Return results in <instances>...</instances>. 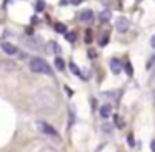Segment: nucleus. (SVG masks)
<instances>
[{
  "instance_id": "nucleus-10",
  "label": "nucleus",
  "mask_w": 155,
  "mask_h": 152,
  "mask_svg": "<svg viewBox=\"0 0 155 152\" xmlns=\"http://www.w3.org/2000/svg\"><path fill=\"white\" fill-rule=\"evenodd\" d=\"M114 119H115V125H117L118 129H124V127H125V120L120 117V115H115Z\"/></svg>"
},
{
  "instance_id": "nucleus-1",
  "label": "nucleus",
  "mask_w": 155,
  "mask_h": 152,
  "mask_svg": "<svg viewBox=\"0 0 155 152\" xmlns=\"http://www.w3.org/2000/svg\"><path fill=\"white\" fill-rule=\"evenodd\" d=\"M34 104H35V107L40 109V110H54V109L57 107L58 100H57V95H55V92L52 90V89L44 87V89L35 92Z\"/></svg>"
},
{
  "instance_id": "nucleus-8",
  "label": "nucleus",
  "mask_w": 155,
  "mask_h": 152,
  "mask_svg": "<svg viewBox=\"0 0 155 152\" xmlns=\"http://www.w3.org/2000/svg\"><path fill=\"white\" fill-rule=\"evenodd\" d=\"M110 114H112V105L110 104H105V105H102V107H100V115L104 119H108V117H110Z\"/></svg>"
},
{
  "instance_id": "nucleus-12",
  "label": "nucleus",
  "mask_w": 155,
  "mask_h": 152,
  "mask_svg": "<svg viewBox=\"0 0 155 152\" xmlns=\"http://www.w3.org/2000/svg\"><path fill=\"white\" fill-rule=\"evenodd\" d=\"M55 30H57L58 34H67V29H65L64 24H57L55 25Z\"/></svg>"
},
{
  "instance_id": "nucleus-13",
  "label": "nucleus",
  "mask_w": 155,
  "mask_h": 152,
  "mask_svg": "<svg viewBox=\"0 0 155 152\" xmlns=\"http://www.w3.org/2000/svg\"><path fill=\"white\" fill-rule=\"evenodd\" d=\"M65 37H67V40H68V42H75L77 35H75V32H67V34H65Z\"/></svg>"
},
{
  "instance_id": "nucleus-3",
  "label": "nucleus",
  "mask_w": 155,
  "mask_h": 152,
  "mask_svg": "<svg viewBox=\"0 0 155 152\" xmlns=\"http://www.w3.org/2000/svg\"><path fill=\"white\" fill-rule=\"evenodd\" d=\"M37 127L40 129V132H44L45 135H50V137H57V139H58V132L55 130V129L52 127L50 124H47V122L38 120V122H37Z\"/></svg>"
},
{
  "instance_id": "nucleus-21",
  "label": "nucleus",
  "mask_w": 155,
  "mask_h": 152,
  "mask_svg": "<svg viewBox=\"0 0 155 152\" xmlns=\"http://www.w3.org/2000/svg\"><path fill=\"white\" fill-rule=\"evenodd\" d=\"M150 47L155 49V35H152V37H150Z\"/></svg>"
},
{
  "instance_id": "nucleus-6",
  "label": "nucleus",
  "mask_w": 155,
  "mask_h": 152,
  "mask_svg": "<svg viewBox=\"0 0 155 152\" xmlns=\"http://www.w3.org/2000/svg\"><path fill=\"white\" fill-rule=\"evenodd\" d=\"M110 69H112V72H114V74H120L122 62L118 60V59H112V60H110Z\"/></svg>"
},
{
  "instance_id": "nucleus-4",
  "label": "nucleus",
  "mask_w": 155,
  "mask_h": 152,
  "mask_svg": "<svg viewBox=\"0 0 155 152\" xmlns=\"http://www.w3.org/2000/svg\"><path fill=\"white\" fill-rule=\"evenodd\" d=\"M115 27H117V30L120 32V34H124V32H127L128 29H130V20H128L127 17H118L117 20H115Z\"/></svg>"
},
{
  "instance_id": "nucleus-7",
  "label": "nucleus",
  "mask_w": 155,
  "mask_h": 152,
  "mask_svg": "<svg viewBox=\"0 0 155 152\" xmlns=\"http://www.w3.org/2000/svg\"><path fill=\"white\" fill-rule=\"evenodd\" d=\"M78 17H80L82 22H87V24H88V22L94 20V12H92V10H84V12H80Z\"/></svg>"
},
{
  "instance_id": "nucleus-26",
  "label": "nucleus",
  "mask_w": 155,
  "mask_h": 152,
  "mask_svg": "<svg viewBox=\"0 0 155 152\" xmlns=\"http://www.w3.org/2000/svg\"><path fill=\"white\" fill-rule=\"evenodd\" d=\"M152 99H153V104H155V89H153V92H152Z\"/></svg>"
},
{
  "instance_id": "nucleus-15",
  "label": "nucleus",
  "mask_w": 155,
  "mask_h": 152,
  "mask_svg": "<svg viewBox=\"0 0 155 152\" xmlns=\"http://www.w3.org/2000/svg\"><path fill=\"white\" fill-rule=\"evenodd\" d=\"M108 19H110V12H102L100 14V20L102 22H107Z\"/></svg>"
},
{
  "instance_id": "nucleus-5",
  "label": "nucleus",
  "mask_w": 155,
  "mask_h": 152,
  "mask_svg": "<svg viewBox=\"0 0 155 152\" xmlns=\"http://www.w3.org/2000/svg\"><path fill=\"white\" fill-rule=\"evenodd\" d=\"M0 47H2V50H4L7 55H15L18 52L17 47H15L14 44H8V42H2V45H0Z\"/></svg>"
},
{
  "instance_id": "nucleus-19",
  "label": "nucleus",
  "mask_w": 155,
  "mask_h": 152,
  "mask_svg": "<svg viewBox=\"0 0 155 152\" xmlns=\"http://www.w3.org/2000/svg\"><path fill=\"white\" fill-rule=\"evenodd\" d=\"M40 152H57V150H55L54 147H44V149H42Z\"/></svg>"
},
{
  "instance_id": "nucleus-16",
  "label": "nucleus",
  "mask_w": 155,
  "mask_h": 152,
  "mask_svg": "<svg viewBox=\"0 0 155 152\" xmlns=\"http://www.w3.org/2000/svg\"><path fill=\"white\" fill-rule=\"evenodd\" d=\"M125 72H127L128 75L134 74V70H132V64H130V62H125Z\"/></svg>"
},
{
  "instance_id": "nucleus-27",
  "label": "nucleus",
  "mask_w": 155,
  "mask_h": 152,
  "mask_svg": "<svg viewBox=\"0 0 155 152\" xmlns=\"http://www.w3.org/2000/svg\"><path fill=\"white\" fill-rule=\"evenodd\" d=\"M137 2H142V0H137Z\"/></svg>"
},
{
  "instance_id": "nucleus-11",
  "label": "nucleus",
  "mask_w": 155,
  "mask_h": 152,
  "mask_svg": "<svg viewBox=\"0 0 155 152\" xmlns=\"http://www.w3.org/2000/svg\"><path fill=\"white\" fill-rule=\"evenodd\" d=\"M55 67H57L58 70H64V69H65V64H64V60H62L60 57L55 59Z\"/></svg>"
},
{
  "instance_id": "nucleus-17",
  "label": "nucleus",
  "mask_w": 155,
  "mask_h": 152,
  "mask_svg": "<svg viewBox=\"0 0 155 152\" xmlns=\"http://www.w3.org/2000/svg\"><path fill=\"white\" fill-rule=\"evenodd\" d=\"M70 69H72V72H74V74L80 75V72H78V69H77V65H75V64H70Z\"/></svg>"
},
{
  "instance_id": "nucleus-24",
  "label": "nucleus",
  "mask_w": 155,
  "mask_h": 152,
  "mask_svg": "<svg viewBox=\"0 0 155 152\" xmlns=\"http://www.w3.org/2000/svg\"><path fill=\"white\" fill-rule=\"evenodd\" d=\"M80 2H82V0H72V4H74V5H78Z\"/></svg>"
},
{
  "instance_id": "nucleus-14",
  "label": "nucleus",
  "mask_w": 155,
  "mask_h": 152,
  "mask_svg": "<svg viewBox=\"0 0 155 152\" xmlns=\"http://www.w3.org/2000/svg\"><path fill=\"white\" fill-rule=\"evenodd\" d=\"M35 8H37V12H42L45 8V2H44V0H38L37 5H35Z\"/></svg>"
},
{
  "instance_id": "nucleus-2",
  "label": "nucleus",
  "mask_w": 155,
  "mask_h": 152,
  "mask_svg": "<svg viewBox=\"0 0 155 152\" xmlns=\"http://www.w3.org/2000/svg\"><path fill=\"white\" fill-rule=\"evenodd\" d=\"M30 70L35 72V74H45V75H50L52 74V69L44 59H38V57H34L30 59Z\"/></svg>"
},
{
  "instance_id": "nucleus-23",
  "label": "nucleus",
  "mask_w": 155,
  "mask_h": 152,
  "mask_svg": "<svg viewBox=\"0 0 155 152\" xmlns=\"http://www.w3.org/2000/svg\"><path fill=\"white\" fill-rule=\"evenodd\" d=\"M87 42H92V34H90V30L87 32Z\"/></svg>"
},
{
  "instance_id": "nucleus-22",
  "label": "nucleus",
  "mask_w": 155,
  "mask_h": 152,
  "mask_svg": "<svg viewBox=\"0 0 155 152\" xmlns=\"http://www.w3.org/2000/svg\"><path fill=\"white\" fill-rule=\"evenodd\" d=\"M107 42H108V37L105 35L104 39H102V42H100V45H107Z\"/></svg>"
},
{
  "instance_id": "nucleus-9",
  "label": "nucleus",
  "mask_w": 155,
  "mask_h": 152,
  "mask_svg": "<svg viewBox=\"0 0 155 152\" xmlns=\"http://www.w3.org/2000/svg\"><path fill=\"white\" fill-rule=\"evenodd\" d=\"M15 64L14 62H0V70H14Z\"/></svg>"
},
{
  "instance_id": "nucleus-20",
  "label": "nucleus",
  "mask_w": 155,
  "mask_h": 152,
  "mask_svg": "<svg viewBox=\"0 0 155 152\" xmlns=\"http://www.w3.org/2000/svg\"><path fill=\"white\" fill-rule=\"evenodd\" d=\"M104 130H105V132H112V125H108V124H104Z\"/></svg>"
},
{
  "instance_id": "nucleus-18",
  "label": "nucleus",
  "mask_w": 155,
  "mask_h": 152,
  "mask_svg": "<svg viewBox=\"0 0 155 152\" xmlns=\"http://www.w3.org/2000/svg\"><path fill=\"white\" fill-rule=\"evenodd\" d=\"M127 140H128V145H130V147H134V145H135V142H134V135H128Z\"/></svg>"
},
{
  "instance_id": "nucleus-25",
  "label": "nucleus",
  "mask_w": 155,
  "mask_h": 152,
  "mask_svg": "<svg viewBox=\"0 0 155 152\" xmlns=\"http://www.w3.org/2000/svg\"><path fill=\"white\" fill-rule=\"evenodd\" d=\"M152 152H155V140H152Z\"/></svg>"
}]
</instances>
